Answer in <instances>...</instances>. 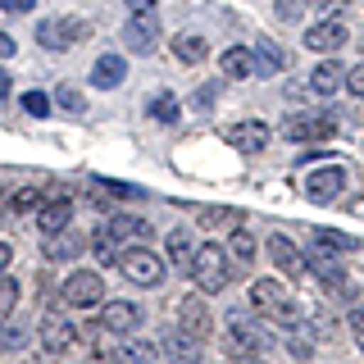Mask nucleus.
Returning a JSON list of instances; mask_svg holds the SVG:
<instances>
[{
    "label": "nucleus",
    "mask_w": 364,
    "mask_h": 364,
    "mask_svg": "<svg viewBox=\"0 0 364 364\" xmlns=\"http://www.w3.org/2000/svg\"><path fill=\"white\" fill-rule=\"evenodd\" d=\"M246 301H250V310H255L259 318L296 323V301H291V291L282 287L278 278H255V282H250V291H246Z\"/></svg>",
    "instance_id": "1"
},
{
    "label": "nucleus",
    "mask_w": 364,
    "mask_h": 364,
    "mask_svg": "<svg viewBox=\"0 0 364 364\" xmlns=\"http://www.w3.org/2000/svg\"><path fill=\"white\" fill-rule=\"evenodd\" d=\"M191 278H196L200 291H223L232 282V255L228 246L210 242V246H196V259H191Z\"/></svg>",
    "instance_id": "2"
},
{
    "label": "nucleus",
    "mask_w": 364,
    "mask_h": 364,
    "mask_svg": "<svg viewBox=\"0 0 364 364\" xmlns=\"http://www.w3.org/2000/svg\"><path fill=\"white\" fill-rule=\"evenodd\" d=\"M119 269L132 287H159V278H164V255H155L151 242H132V246H123Z\"/></svg>",
    "instance_id": "3"
},
{
    "label": "nucleus",
    "mask_w": 364,
    "mask_h": 364,
    "mask_svg": "<svg viewBox=\"0 0 364 364\" xmlns=\"http://www.w3.org/2000/svg\"><path fill=\"white\" fill-rule=\"evenodd\" d=\"M87 32H91L87 18H68V14L64 18H41L37 23V46L60 55V50H73L77 41H87Z\"/></svg>",
    "instance_id": "4"
},
{
    "label": "nucleus",
    "mask_w": 364,
    "mask_h": 364,
    "mask_svg": "<svg viewBox=\"0 0 364 364\" xmlns=\"http://www.w3.org/2000/svg\"><path fill=\"white\" fill-rule=\"evenodd\" d=\"M333 132H337V119L328 109H296L282 119V136L287 141H323Z\"/></svg>",
    "instance_id": "5"
},
{
    "label": "nucleus",
    "mask_w": 364,
    "mask_h": 364,
    "mask_svg": "<svg viewBox=\"0 0 364 364\" xmlns=\"http://www.w3.org/2000/svg\"><path fill=\"white\" fill-rule=\"evenodd\" d=\"M64 305H73V310H96L100 301H105V282H100V273H91V269H73L64 278Z\"/></svg>",
    "instance_id": "6"
},
{
    "label": "nucleus",
    "mask_w": 364,
    "mask_h": 364,
    "mask_svg": "<svg viewBox=\"0 0 364 364\" xmlns=\"http://www.w3.org/2000/svg\"><path fill=\"white\" fill-rule=\"evenodd\" d=\"M37 341H41V350H50V355H64V350H73V341H77L73 318L60 314V310H46L41 323H37Z\"/></svg>",
    "instance_id": "7"
},
{
    "label": "nucleus",
    "mask_w": 364,
    "mask_h": 364,
    "mask_svg": "<svg viewBox=\"0 0 364 364\" xmlns=\"http://www.w3.org/2000/svg\"><path fill=\"white\" fill-rule=\"evenodd\" d=\"M123 46H128L132 55H151L159 46V18L151 9H132V18L123 23Z\"/></svg>",
    "instance_id": "8"
},
{
    "label": "nucleus",
    "mask_w": 364,
    "mask_h": 364,
    "mask_svg": "<svg viewBox=\"0 0 364 364\" xmlns=\"http://www.w3.org/2000/svg\"><path fill=\"white\" fill-rule=\"evenodd\" d=\"M228 346H232V355H259V350H269V333L264 328H255L246 314H232L223 328Z\"/></svg>",
    "instance_id": "9"
},
{
    "label": "nucleus",
    "mask_w": 364,
    "mask_h": 364,
    "mask_svg": "<svg viewBox=\"0 0 364 364\" xmlns=\"http://www.w3.org/2000/svg\"><path fill=\"white\" fill-rule=\"evenodd\" d=\"M341 191H346V168H341V164L314 168V173L305 178V200H314V205H328V200H337Z\"/></svg>",
    "instance_id": "10"
},
{
    "label": "nucleus",
    "mask_w": 364,
    "mask_h": 364,
    "mask_svg": "<svg viewBox=\"0 0 364 364\" xmlns=\"http://www.w3.org/2000/svg\"><path fill=\"white\" fill-rule=\"evenodd\" d=\"M223 136H228V146H237V151L255 155V151H264V146L273 141V128H269L264 119H242V123H232Z\"/></svg>",
    "instance_id": "11"
},
{
    "label": "nucleus",
    "mask_w": 364,
    "mask_h": 364,
    "mask_svg": "<svg viewBox=\"0 0 364 364\" xmlns=\"http://www.w3.org/2000/svg\"><path fill=\"white\" fill-rule=\"evenodd\" d=\"M305 269H310L314 278L323 282V287H333V291H341V296H350V278H346V273H341L337 255H323V246L305 255Z\"/></svg>",
    "instance_id": "12"
},
{
    "label": "nucleus",
    "mask_w": 364,
    "mask_h": 364,
    "mask_svg": "<svg viewBox=\"0 0 364 364\" xmlns=\"http://www.w3.org/2000/svg\"><path fill=\"white\" fill-rule=\"evenodd\" d=\"M100 328H105L109 337H132L136 328H141V310H136L132 301H109L105 314H100Z\"/></svg>",
    "instance_id": "13"
},
{
    "label": "nucleus",
    "mask_w": 364,
    "mask_h": 364,
    "mask_svg": "<svg viewBox=\"0 0 364 364\" xmlns=\"http://www.w3.org/2000/svg\"><path fill=\"white\" fill-rule=\"evenodd\" d=\"M82 232H77V228L73 223H68V228H60V232H50V237H46V246H41V255L46 259H50V264H68V259H77V255H82Z\"/></svg>",
    "instance_id": "14"
},
{
    "label": "nucleus",
    "mask_w": 364,
    "mask_h": 364,
    "mask_svg": "<svg viewBox=\"0 0 364 364\" xmlns=\"http://www.w3.org/2000/svg\"><path fill=\"white\" fill-rule=\"evenodd\" d=\"M178 328H182V333H191L196 341H205V337L214 333V318H210V310H205L200 296H187V301L178 305Z\"/></svg>",
    "instance_id": "15"
},
{
    "label": "nucleus",
    "mask_w": 364,
    "mask_h": 364,
    "mask_svg": "<svg viewBox=\"0 0 364 364\" xmlns=\"http://www.w3.org/2000/svg\"><path fill=\"white\" fill-rule=\"evenodd\" d=\"M350 37H346V28H341L337 18H318V23H310V32H305V46L310 50H318V55H333V50H341Z\"/></svg>",
    "instance_id": "16"
},
{
    "label": "nucleus",
    "mask_w": 364,
    "mask_h": 364,
    "mask_svg": "<svg viewBox=\"0 0 364 364\" xmlns=\"http://www.w3.org/2000/svg\"><path fill=\"white\" fill-rule=\"evenodd\" d=\"M264 255H269V259H273V264H278L282 273H291V278L305 269V255H301V246H296L287 232H273L269 242H264Z\"/></svg>",
    "instance_id": "17"
},
{
    "label": "nucleus",
    "mask_w": 364,
    "mask_h": 364,
    "mask_svg": "<svg viewBox=\"0 0 364 364\" xmlns=\"http://www.w3.org/2000/svg\"><path fill=\"white\" fill-rule=\"evenodd\" d=\"M123 77H128V60H123V55H100V60L91 64V87H100V91L123 87Z\"/></svg>",
    "instance_id": "18"
},
{
    "label": "nucleus",
    "mask_w": 364,
    "mask_h": 364,
    "mask_svg": "<svg viewBox=\"0 0 364 364\" xmlns=\"http://www.w3.org/2000/svg\"><path fill=\"white\" fill-rule=\"evenodd\" d=\"M164 250H168V264L178 273H191V259H196V242H191L187 228H173V232L164 237Z\"/></svg>",
    "instance_id": "19"
},
{
    "label": "nucleus",
    "mask_w": 364,
    "mask_h": 364,
    "mask_svg": "<svg viewBox=\"0 0 364 364\" xmlns=\"http://www.w3.org/2000/svg\"><path fill=\"white\" fill-rule=\"evenodd\" d=\"M73 223V200H46L41 210H37V232L41 237H50V232H60V228Z\"/></svg>",
    "instance_id": "20"
},
{
    "label": "nucleus",
    "mask_w": 364,
    "mask_h": 364,
    "mask_svg": "<svg viewBox=\"0 0 364 364\" xmlns=\"http://www.w3.org/2000/svg\"><path fill=\"white\" fill-rule=\"evenodd\" d=\"M219 68L232 82H246V77H255V55H250V46H228L219 55Z\"/></svg>",
    "instance_id": "21"
},
{
    "label": "nucleus",
    "mask_w": 364,
    "mask_h": 364,
    "mask_svg": "<svg viewBox=\"0 0 364 364\" xmlns=\"http://www.w3.org/2000/svg\"><path fill=\"white\" fill-rule=\"evenodd\" d=\"M341 82H346V68H341L333 55H328L323 64H314V68H310V91H314V96H333Z\"/></svg>",
    "instance_id": "22"
},
{
    "label": "nucleus",
    "mask_w": 364,
    "mask_h": 364,
    "mask_svg": "<svg viewBox=\"0 0 364 364\" xmlns=\"http://www.w3.org/2000/svg\"><path fill=\"white\" fill-rule=\"evenodd\" d=\"M105 228H109L114 237H119L123 246H132V242H151V223H146V219H132V214H109Z\"/></svg>",
    "instance_id": "23"
},
{
    "label": "nucleus",
    "mask_w": 364,
    "mask_h": 364,
    "mask_svg": "<svg viewBox=\"0 0 364 364\" xmlns=\"http://www.w3.org/2000/svg\"><path fill=\"white\" fill-rule=\"evenodd\" d=\"M228 255H232V264H255V255H259L255 232L237 223V228H232V237H228Z\"/></svg>",
    "instance_id": "24"
},
{
    "label": "nucleus",
    "mask_w": 364,
    "mask_h": 364,
    "mask_svg": "<svg viewBox=\"0 0 364 364\" xmlns=\"http://www.w3.org/2000/svg\"><path fill=\"white\" fill-rule=\"evenodd\" d=\"M205 55H210V46H205V37H196V32H182V37H173V60L178 64H200Z\"/></svg>",
    "instance_id": "25"
},
{
    "label": "nucleus",
    "mask_w": 364,
    "mask_h": 364,
    "mask_svg": "<svg viewBox=\"0 0 364 364\" xmlns=\"http://www.w3.org/2000/svg\"><path fill=\"white\" fill-rule=\"evenodd\" d=\"M250 55H255V77H273V73H282V55L273 50V41L259 37L255 46H250Z\"/></svg>",
    "instance_id": "26"
},
{
    "label": "nucleus",
    "mask_w": 364,
    "mask_h": 364,
    "mask_svg": "<svg viewBox=\"0 0 364 364\" xmlns=\"http://www.w3.org/2000/svg\"><path fill=\"white\" fill-rule=\"evenodd\" d=\"M91 250H96V259H105V264H109V259L119 264V255H123V242H119V237L109 232L105 223H100L96 232H91Z\"/></svg>",
    "instance_id": "27"
},
{
    "label": "nucleus",
    "mask_w": 364,
    "mask_h": 364,
    "mask_svg": "<svg viewBox=\"0 0 364 364\" xmlns=\"http://www.w3.org/2000/svg\"><path fill=\"white\" fill-rule=\"evenodd\" d=\"M159 350H164V355H182V360H196V355H200V341L191 337V333H182V328H178V333H168V337H164V346H159Z\"/></svg>",
    "instance_id": "28"
},
{
    "label": "nucleus",
    "mask_w": 364,
    "mask_h": 364,
    "mask_svg": "<svg viewBox=\"0 0 364 364\" xmlns=\"http://www.w3.org/2000/svg\"><path fill=\"white\" fill-rule=\"evenodd\" d=\"M41 205H46V191L41 187H18L14 196H9V210H14V214H37Z\"/></svg>",
    "instance_id": "29"
},
{
    "label": "nucleus",
    "mask_w": 364,
    "mask_h": 364,
    "mask_svg": "<svg viewBox=\"0 0 364 364\" xmlns=\"http://www.w3.org/2000/svg\"><path fill=\"white\" fill-rule=\"evenodd\" d=\"M314 246H323V250H355L360 242L350 232H337V228H314Z\"/></svg>",
    "instance_id": "30"
},
{
    "label": "nucleus",
    "mask_w": 364,
    "mask_h": 364,
    "mask_svg": "<svg viewBox=\"0 0 364 364\" xmlns=\"http://www.w3.org/2000/svg\"><path fill=\"white\" fill-rule=\"evenodd\" d=\"M146 109H151V119H155V123H173L182 105H178V96H173V91H159V96H155Z\"/></svg>",
    "instance_id": "31"
},
{
    "label": "nucleus",
    "mask_w": 364,
    "mask_h": 364,
    "mask_svg": "<svg viewBox=\"0 0 364 364\" xmlns=\"http://www.w3.org/2000/svg\"><path fill=\"white\" fill-rule=\"evenodd\" d=\"M96 196L105 200V196H119V200H141L146 191L141 187H128V182H96Z\"/></svg>",
    "instance_id": "32"
},
{
    "label": "nucleus",
    "mask_w": 364,
    "mask_h": 364,
    "mask_svg": "<svg viewBox=\"0 0 364 364\" xmlns=\"http://www.w3.org/2000/svg\"><path fill=\"white\" fill-rule=\"evenodd\" d=\"M18 305V282L9 278V273H0V318H9Z\"/></svg>",
    "instance_id": "33"
},
{
    "label": "nucleus",
    "mask_w": 364,
    "mask_h": 364,
    "mask_svg": "<svg viewBox=\"0 0 364 364\" xmlns=\"http://www.w3.org/2000/svg\"><path fill=\"white\" fill-rule=\"evenodd\" d=\"M18 105L32 114V119H46V114H50V96H46V91H23L18 96Z\"/></svg>",
    "instance_id": "34"
},
{
    "label": "nucleus",
    "mask_w": 364,
    "mask_h": 364,
    "mask_svg": "<svg viewBox=\"0 0 364 364\" xmlns=\"http://www.w3.org/2000/svg\"><path fill=\"white\" fill-rule=\"evenodd\" d=\"M237 219H242L237 210H200L196 223H200V228H219V223H223V228H237Z\"/></svg>",
    "instance_id": "35"
},
{
    "label": "nucleus",
    "mask_w": 364,
    "mask_h": 364,
    "mask_svg": "<svg viewBox=\"0 0 364 364\" xmlns=\"http://www.w3.org/2000/svg\"><path fill=\"white\" fill-rule=\"evenodd\" d=\"M55 100H60V105H64L68 114H82V109H87V96H82L77 87H68V82H64L60 91H55Z\"/></svg>",
    "instance_id": "36"
},
{
    "label": "nucleus",
    "mask_w": 364,
    "mask_h": 364,
    "mask_svg": "<svg viewBox=\"0 0 364 364\" xmlns=\"http://www.w3.org/2000/svg\"><path fill=\"white\" fill-rule=\"evenodd\" d=\"M341 87H346L350 96H360V100H364V60H360L355 68H346V82H341Z\"/></svg>",
    "instance_id": "37"
},
{
    "label": "nucleus",
    "mask_w": 364,
    "mask_h": 364,
    "mask_svg": "<svg viewBox=\"0 0 364 364\" xmlns=\"http://www.w3.org/2000/svg\"><path fill=\"white\" fill-rule=\"evenodd\" d=\"M123 355H128V360H155L159 346H151V341H128V346H123Z\"/></svg>",
    "instance_id": "38"
},
{
    "label": "nucleus",
    "mask_w": 364,
    "mask_h": 364,
    "mask_svg": "<svg viewBox=\"0 0 364 364\" xmlns=\"http://www.w3.org/2000/svg\"><path fill=\"white\" fill-rule=\"evenodd\" d=\"M346 323H350V333H355V337H364V301H360V305H350Z\"/></svg>",
    "instance_id": "39"
},
{
    "label": "nucleus",
    "mask_w": 364,
    "mask_h": 364,
    "mask_svg": "<svg viewBox=\"0 0 364 364\" xmlns=\"http://www.w3.org/2000/svg\"><path fill=\"white\" fill-rule=\"evenodd\" d=\"M305 0H278V18H301Z\"/></svg>",
    "instance_id": "40"
},
{
    "label": "nucleus",
    "mask_w": 364,
    "mask_h": 364,
    "mask_svg": "<svg viewBox=\"0 0 364 364\" xmlns=\"http://www.w3.org/2000/svg\"><path fill=\"white\" fill-rule=\"evenodd\" d=\"M32 5H37V0H0V9H9V14H28Z\"/></svg>",
    "instance_id": "41"
},
{
    "label": "nucleus",
    "mask_w": 364,
    "mask_h": 364,
    "mask_svg": "<svg viewBox=\"0 0 364 364\" xmlns=\"http://www.w3.org/2000/svg\"><path fill=\"white\" fill-rule=\"evenodd\" d=\"M9 264H14V246L0 242V273H9Z\"/></svg>",
    "instance_id": "42"
},
{
    "label": "nucleus",
    "mask_w": 364,
    "mask_h": 364,
    "mask_svg": "<svg viewBox=\"0 0 364 364\" xmlns=\"http://www.w3.org/2000/svg\"><path fill=\"white\" fill-rule=\"evenodd\" d=\"M14 50H18V46H14V37H5V32H0V60H9Z\"/></svg>",
    "instance_id": "43"
},
{
    "label": "nucleus",
    "mask_w": 364,
    "mask_h": 364,
    "mask_svg": "<svg viewBox=\"0 0 364 364\" xmlns=\"http://www.w3.org/2000/svg\"><path fill=\"white\" fill-rule=\"evenodd\" d=\"M196 105H200V109L214 105V87H200V91H196Z\"/></svg>",
    "instance_id": "44"
},
{
    "label": "nucleus",
    "mask_w": 364,
    "mask_h": 364,
    "mask_svg": "<svg viewBox=\"0 0 364 364\" xmlns=\"http://www.w3.org/2000/svg\"><path fill=\"white\" fill-rule=\"evenodd\" d=\"M9 91H14V77H9V73H5V68H0V100H5V96H9Z\"/></svg>",
    "instance_id": "45"
},
{
    "label": "nucleus",
    "mask_w": 364,
    "mask_h": 364,
    "mask_svg": "<svg viewBox=\"0 0 364 364\" xmlns=\"http://www.w3.org/2000/svg\"><path fill=\"white\" fill-rule=\"evenodd\" d=\"M128 5H132V9H155L159 0H128Z\"/></svg>",
    "instance_id": "46"
},
{
    "label": "nucleus",
    "mask_w": 364,
    "mask_h": 364,
    "mask_svg": "<svg viewBox=\"0 0 364 364\" xmlns=\"http://www.w3.org/2000/svg\"><path fill=\"white\" fill-rule=\"evenodd\" d=\"M305 5H328V0H305Z\"/></svg>",
    "instance_id": "47"
},
{
    "label": "nucleus",
    "mask_w": 364,
    "mask_h": 364,
    "mask_svg": "<svg viewBox=\"0 0 364 364\" xmlns=\"http://www.w3.org/2000/svg\"><path fill=\"white\" fill-rule=\"evenodd\" d=\"M360 346H364V337H360Z\"/></svg>",
    "instance_id": "48"
}]
</instances>
